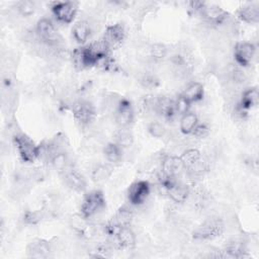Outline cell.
Masks as SVG:
<instances>
[{"label": "cell", "mask_w": 259, "mask_h": 259, "mask_svg": "<svg viewBox=\"0 0 259 259\" xmlns=\"http://www.w3.org/2000/svg\"><path fill=\"white\" fill-rule=\"evenodd\" d=\"M105 207L104 194L100 190H92L85 194L80 211L85 219H91L101 212Z\"/></svg>", "instance_id": "cell-1"}, {"label": "cell", "mask_w": 259, "mask_h": 259, "mask_svg": "<svg viewBox=\"0 0 259 259\" xmlns=\"http://www.w3.org/2000/svg\"><path fill=\"white\" fill-rule=\"evenodd\" d=\"M224 229V222L220 218L210 217L194 230L193 237L197 240H212L220 237Z\"/></svg>", "instance_id": "cell-2"}, {"label": "cell", "mask_w": 259, "mask_h": 259, "mask_svg": "<svg viewBox=\"0 0 259 259\" xmlns=\"http://www.w3.org/2000/svg\"><path fill=\"white\" fill-rule=\"evenodd\" d=\"M13 142L22 161L31 163L35 159H38V146H36L25 134L16 132L13 135Z\"/></svg>", "instance_id": "cell-3"}, {"label": "cell", "mask_w": 259, "mask_h": 259, "mask_svg": "<svg viewBox=\"0 0 259 259\" xmlns=\"http://www.w3.org/2000/svg\"><path fill=\"white\" fill-rule=\"evenodd\" d=\"M35 32L39 39L46 45L53 47L64 46L63 37L56 29L53 22L48 18H41L37 21L35 26Z\"/></svg>", "instance_id": "cell-4"}, {"label": "cell", "mask_w": 259, "mask_h": 259, "mask_svg": "<svg viewBox=\"0 0 259 259\" xmlns=\"http://www.w3.org/2000/svg\"><path fill=\"white\" fill-rule=\"evenodd\" d=\"M72 112L75 120L82 125H89L96 117L94 105L88 100H76L72 105Z\"/></svg>", "instance_id": "cell-5"}, {"label": "cell", "mask_w": 259, "mask_h": 259, "mask_svg": "<svg viewBox=\"0 0 259 259\" xmlns=\"http://www.w3.org/2000/svg\"><path fill=\"white\" fill-rule=\"evenodd\" d=\"M151 192V186L148 181L139 180L131 184L127 189V199L131 205L140 206L148 198Z\"/></svg>", "instance_id": "cell-6"}, {"label": "cell", "mask_w": 259, "mask_h": 259, "mask_svg": "<svg viewBox=\"0 0 259 259\" xmlns=\"http://www.w3.org/2000/svg\"><path fill=\"white\" fill-rule=\"evenodd\" d=\"M78 10V3L74 1L55 2L52 6V11L56 19L62 23H71Z\"/></svg>", "instance_id": "cell-7"}, {"label": "cell", "mask_w": 259, "mask_h": 259, "mask_svg": "<svg viewBox=\"0 0 259 259\" xmlns=\"http://www.w3.org/2000/svg\"><path fill=\"white\" fill-rule=\"evenodd\" d=\"M72 62L77 70H84L96 66L97 59L89 46L80 47L73 51Z\"/></svg>", "instance_id": "cell-8"}, {"label": "cell", "mask_w": 259, "mask_h": 259, "mask_svg": "<svg viewBox=\"0 0 259 259\" xmlns=\"http://www.w3.org/2000/svg\"><path fill=\"white\" fill-rule=\"evenodd\" d=\"M124 36H125L124 26L122 23L119 22V23H115L107 26L101 39L103 40L106 48L109 51H111V50L117 49L122 44Z\"/></svg>", "instance_id": "cell-9"}, {"label": "cell", "mask_w": 259, "mask_h": 259, "mask_svg": "<svg viewBox=\"0 0 259 259\" xmlns=\"http://www.w3.org/2000/svg\"><path fill=\"white\" fill-rule=\"evenodd\" d=\"M199 14L202 16L205 23L210 24L212 26H219L226 19L229 18V13L225 11L222 7L214 4L204 3Z\"/></svg>", "instance_id": "cell-10"}, {"label": "cell", "mask_w": 259, "mask_h": 259, "mask_svg": "<svg viewBox=\"0 0 259 259\" xmlns=\"http://www.w3.org/2000/svg\"><path fill=\"white\" fill-rule=\"evenodd\" d=\"M134 117H135V112H134L132 103L127 99L121 98L114 112V120L116 124L120 128H126L133 123Z\"/></svg>", "instance_id": "cell-11"}, {"label": "cell", "mask_w": 259, "mask_h": 259, "mask_svg": "<svg viewBox=\"0 0 259 259\" xmlns=\"http://www.w3.org/2000/svg\"><path fill=\"white\" fill-rule=\"evenodd\" d=\"M256 54V47L247 41L238 42L234 48V58L236 63L241 67L249 66Z\"/></svg>", "instance_id": "cell-12"}, {"label": "cell", "mask_w": 259, "mask_h": 259, "mask_svg": "<svg viewBox=\"0 0 259 259\" xmlns=\"http://www.w3.org/2000/svg\"><path fill=\"white\" fill-rule=\"evenodd\" d=\"M112 243L114 248L132 249L136 245V235L130 226L121 227L113 236Z\"/></svg>", "instance_id": "cell-13"}, {"label": "cell", "mask_w": 259, "mask_h": 259, "mask_svg": "<svg viewBox=\"0 0 259 259\" xmlns=\"http://www.w3.org/2000/svg\"><path fill=\"white\" fill-rule=\"evenodd\" d=\"M63 177H64V181L66 183V185L71 188L72 190L81 192L84 191L86 189L87 186V182L86 179L84 178V176L78 171L76 170L74 167L66 170L65 172L62 173Z\"/></svg>", "instance_id": "cell-14"}, {"label": "cell", "mask_w": 259, "mask_h": 259, "mask_svg": "<svg viewBox=\"0 0 259 259\" xmlns=\"http://www.w3.org/2000/svg\"><path fill=\"white\" fill-rule=\"evenodd\" d=\"M259 92L256 87H251L244 90L241 94L239 101L236 104V107L242 110L245 113H248V110L255 107L258 104Z\"/></svg>", "instance_id": "cell-15"}, {"label": "cell", "mask_w": 259, "mask_h": 259, "mask_svg": "<svg viewBox=\"0 0 259 259\" xmlns=\"http://www.w3.org/2000/svg\"><path fill=\"white\" fill-rule=\"evenodd\" d=\"M184 167L179 159L176 156H165L161 162V172L170 177H179L183 172Z\"/></svg>", "instance_id": "cell-16"}, {"label": "cell", "mask_w": 259, "mask_h": 259, "mask_svg": "<svg viewBox=\"0 0 259 259\" xmlns=\"http://www.w3.org/2000/svg\"><path fill=\"white\" fill-rule=\"evenodd\" d=\"M51 252V244L42 239H34L27 246V255L31 258H48Z\"/></svg>", "instance_id": "cell-17"}, {"label": "cell", "mask_w": 259, "mask_h": 259, "mask_svg": "<svg viewBox=\"0 0 259 259\" xmlns=\"http://www.w3.org/2000/svg\"><path fill=\"white\" fill-rule=\"evenodd\" d=\"M237 15L246 23H257L259 21V6L257 3H247L238 9Z\"/></svg>", "instance_id": "cell-18"}, {"label": "cell", "mask_w": 259, "mask_h": 259, "mask_svg": "<svg viewBox=\"0 0 259 259\" xmlns=\"http://www.w3.org/2000/svg\"><path fill=\"white\" fill-rule=\"evenodd\" d=\"M166 191H167V194L169 195V197L174 202H177V203L185 202L190 193V190H189V187L187 186V184L179 181L178 179Z\"/></svg>", "instance_id": "cell-19"}, {"label": "cell", "mask_w": 259, "mask_h": 259, "mask_svg": "<svg viewBox=\"0 0 259 259\" xmlns=\"http://www.w3.org/2000/svg\"><path fill=\"white\" fill-rule=\"evenodd\" d=\"M91 32H92L91 24L86 19H81V20L77 21L74 24L73 29H72L73 37L80 45H83L87 41V39L91 35Z\"/></svg>", "instance_id": "cell-20"}, {"label": "cell", "mask_w": 259, "mask_h": 259, "mask_svg": "<svg viewBox=\"0 0 259 259\" xmlns=\"http://www.w3.org/2000/svg\"><path fill=\"white\" fill-rule=\"evenodd\" d=\"M246 247L244 245L243 242L240 241H231L229 242L224 251H223V255L224 258L226 257H230V258H244L247 257L246 255Z\"/></svg>", "instance_id": "cell-21"}, {"label": "cell", "mask_w": 259, "mask_h": 259, "mask_svg": "<svg viewBox=\"0 0 259 259\" xmlns=\"http://www.w3.org/2000/svg\"><path fill=\"white\" fill-rule=\"evenodd\" d=\"M181 95L190 103L197 102L203 97V86L199 82H191L186 86Z\"/></svg>", "instance_id": "cell-22"}, {"label": "cell", "mask_w": 259, "mask_h": 259, "mask_svg": "<svg viewBox=\"0 0 259 259\" xmlns=\"http://www.w3.org/2000/svg\"><path fill=\"white\" fill-rule=\"evenodd\" d=\"M50 164L60 173H63L66 170L73 167V163H72L70 155L68 154V151H64V152H60V153L56 154L52 158Z\"/></svg>", "instance_id": "cell-23"}, {"label": "cell", "mask_w": 259, "mask_h": 259, "mask_svg": "<svg viewBox=\"0 0 259 259\" xmlns=\"http://www.w3.org/2000/svg\"><path fill=\"white\" fill-rule=\"evenodd\" d=\"M113 173V166L110 163L97 165L91 173V178L95 183H104Z\"/></svg>", "instance_id": "cell-24"}, {"label": "cell", "mask_w": 259, "mask_h": 259, "mask_svg": "<svg viewBox=\"0 0 259 259\" xmlns=\"http://www.w3.org/2000/svg\"><path fill=\"white\" fill-rule=\"evenodd\" d=\"M198 123L197 115L194 112H186L180 118V132L183 135H190L192 134L194 127Z\"/></svg>", "instance_id": "cell-25"}, {"label": "cell", "mask_w": 259, "mask_h": 259, "mask_svg": "<svg viewBox=\"0 0 259 259\" xmlns=\"http://www.w3.org/2000/svg\"><path fill=\"white\" fill-rule=\"evenodd\" d=\"M104 156L110 164H117L122 160V148L113 143H108L104 149Z\"/></svg>", "instance_id": "cell-26"}, {"label": "cell", "mask_w": 259, "mask_h": 259, "mask_svg": "<svg viewBox=\"0 0 259 259\" xmlns=\"http://www.w3.org/2000/svg\"><path fill=\"white\" fill-rule=\"evenodd\" d=\"M200 158H201V154L197 149H194V148L185 149L179 156V159L185 170L192 167Z\"/></svg>", "instance_id": "cell-27"}, {"label": "cell", "mask_w": 259, "mask_h": 259, "mask_svg": "<svg viewBox=\"0 0 259 259\" xmlns=\"http://www.w3.org/2000/svg\"><path fill=\"white\" fill-rule=\"evenodd\" d=\"M133 218H134L133 209L127 205H122L116 211V213H115L114 218H112V220L119 227H125V226L131 225V222H132Z\"/></svg>", "instance_id": "cell-28"}, {"label": "cell", "mask_w": 259, "mask_h": 259, "mask_svg": "<svg viewBox=\"0 0 259 259\" xmlns=\"http://www.w3.org/2000/svg\"><path fill=\"white\" fill-rule=\"evenodd\" d=\"M114 143L120 148H130L134 143L133 134L127 128H120L114 135Z\"/></svg>", "instance_id": "cell-29"}, {"label": "cell", "mask_w": 259, "mask_h": 259, "mask_svg": "<svg viewBox=\"0 0 259 259\" xmlns=\"http://www.w3.org/2000/svg\"><path fill=\"white\" fill-rule=\"evenodd\" d=\"M168 53V49L165 45L160 44V42H156L150 46L149 48V54L150 57L155 61V62H159L162 61Z\"/></svg>", "instance_id": "cell-30"}, {"label": "cell", "mask_w": 259, "mask_h": 259, "mask_svg": "<svg viewBox=\"0 0 259 259\" xmlns=\"http://www.w3.org/2000/svg\"><path fill=\"white\" fill-rule=\"evenodd\" d=\"M36 9L35 3L30 0H23L16 4V11L20 16L28 17L31 16Z\"/></svg>", "instance_id": "cell-31"}, {"label": "cell", "mask_w": 259, "mask_h": 259, "mask_svg": "<svg viewBox=\"0 0 259 259\" xmlns=\"http://www.w3.org/2000/svg\"><path fill=\"white\" fill-rule=\"evenodd\" d=\"M148 132L150 133V135L154 138L160 139V138H164L167 134V130L165 127V125L160 122V121H151L148 125Z\"/></svg>", "instance_id": "cell-32"}, {"label": "cell", "mask_w": 259, "mask_h": 259, "mask_svg": "<svg viewBox=\"0 0 259 259\" xmlns=\"http://www.w3.org/2000/svg\"><path fill=\"white\" fill-rule=\"evenodd\" d=\"M45 218L42 210H27L23 214V222L26 225H36Z\"/></svg>", "instance_id": "cell-33"}, {"label": "cell", "mask_w": 259, "mask_h": 259, "mask_svg": "<svg viewBox=\"0 0 259 259\" xmlns=\"http://www.w3.org/2000/svg\"><path fill=\"white\" fill-rule=\"evenodd\" d=\"M190 104L191 103L189 101H187L182 95L177 97L176 100H174V108H175L176 114L182 116L183 114L188 112Z\"/></svg>", "instance_id": "cell-34"}, {"label": "cell", "mask_w": 259, "mask_h": 259, "mask_svg": "<svg viewBox=\"0 0 259 259\" xmlns=\"http://www.w3.org/2000/svg\"><path fill=\"white\" fill-rule=\"evenodd\" d=\"M140 82H141V84H142L144 87H146V88H155V87H157L158 84H159L158 79H157L154 75H152V74H150V73H145V74H143L142 77H141V79H140Z\"/></svg>", "instance_id": "cell-35"}, {"label": "cell", "mask_w": 259, "mask_h": 259, "mask_svg": "<svg viewBox=\"0 0 259 259\" xmlns=\"http://www.w3.org/2000/svg\"><path fill=\"white\" fill-rule=\"evenodd\" d=\"M208 134L209 128L205 123H197L192 132V135L195 139H204L208 136Z\"/></svg>", "instance_id": "cell-36"}]
</instances>
